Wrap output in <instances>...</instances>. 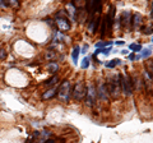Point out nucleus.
Returning a JSON list of instances; mask_svg holds the SVG:
<instances>
[{"label":"nucleus","mask_w":153,"mask_h":143,"mask_svg":"<svg viewBox=\"0 0 153 143\" xmlns=\"http://www.w3.org/2000/svg\"><path fill=\"white\" fill-rule=\"evenodd\" d=\"M107 89H108V95H111L114 98H116L121 92V87H120V80H119V75H112L108 80L107 84Z\"/></svg>","instance_id":"3"},{"label":"nucleus","mask_w":153,"mask_h":143,"mask_svg":"<svg viewBox=\"0 0 153 143\" xmlns=\"http://www.w3.org/2000/svg\"><path fill=\"white\" fill-rule=\"evenodd\" d=\"M79 52H80V47H79V46H74L73 52H71V59H73V61H74L75 64H76V61H78Z\"/></svg>","instance_id":"16"},{"label":"nucleus","mask_w":153,"mask_h":143,"mask_svg":"<svg viewBox=\"0 0 153 143\" xmlns=\"http://www.w3.org/2000/svg\"><path fill=\"white\" fill-rule=\"evenodd\" d=\"M85 84L83 80H78V82L75 83L74 86V89H73V97L74 100H76V101H80V100H83L85 97Z\"/></svg>","instance_id":"6"},{"label":"nucleus","mask_w":153,"mask_h":143,"mask_svg":"<svg viewBox=\"0 0 153 143\" xmlns=\"http://www.w3.org/2000/svg\"><path fill=\"white\" fill-rule=\"evenodd\" d=\"M152 42H153V39H152Z\"/></svg>","instance_id":"32"},{"label":"nucleus","mask_w":153,"mask_h":143,"mask_svg":"<svg viewBox=\"0 0 153 143\" xmlns=\"http://www.w3.org/2000/svg\"><path fill=\"white\" fill-rule=\"evenodd\" d=\"M56 92H57L56 87H52L50 89H47V91L42 95V100H50V98H52L56 95Z\"/></svg>","instance_id":"13"},{"label":"nucleus","mask_w":153,"mask_h":143,"mask_svg":"<svg viewBox=\"0 0 153 143\" xmlns=\"http://www.w3.org/2000/svg\"><path fill=\"white\" fill-rule=\"evenodd\" d=\"M119 19H120V25H121L123 30H126V31L130 30V27H131V13H130V10H124Z\"/></svg>","instance_id":"7"},{"label":"nucleus","mask_w":153,"mask_h":143,"mask_svg":"<svg viewBox=\"0 0 153 143\" xmlns=\"http://www.w3.org/2000/svg\"><path fill=\"white\" fill-rule=\"evenodd\" d=\"M70 95H71L70 82L69 80H63L60 87L57 88V97H59L61 102H68L70 100Z\"/></svg>","instance_id":"1"},{"label":"nucleus","mask_w":153,"mask_h":143,"mask_svg":"<svg viewBox=\"0 0 153 143\" xmlns=\"http://www.w3.org/2000/svg\"><path fill=\"white\" fill-rule=\"evenodd\" d=\"M97 96L102 100L103 102H108V89H107V84L105 83H100L97 87Z\"/></svg>","instance_id":"9"},{"label":"nucleus","mask_w":153,"mask_h":143,"mask_svg":"<svg viewBox=\"0 0 153 143\" xmlns=\"http://www.w3.org/2000/svg\"><path fill=\"white\" fill-rule=\"evenodd\" d=\"M46 143H54V141H51V139H50V141H47Z\"/></svg>","instance_id":"31"},{"label":"nucleus","mask_w":153,"mask_h":143,"mask_svg":"<svg viewBox=\"0 0 153 143\" xmlns=\"http://www.w3.org/2000/svg\"><path fill=\"white\" fill-rule=\"evenodd\" d=\"M46 58L47 59H54V58H56V54L54 51H51V50H49L46 52Z\"/></svg>","instance_id":"24"},{"label":"nucleus","mask_w":153,"mask_h":143,"mask_svg":"<svg viewBox=\"0 0 153 143\" xmlns=\"http://www.w3.org/2000/svg\"><path fill=\"white\" fill-rule=\"evenodd\" d=\"M152 32H153V26L147 27V28H146V31H144V33H152Z\"/></svg>","instance_id":"26"},{"label":"nucleus","mask_w":153,"mask_h":143,"mask_svg":"<svg viewBox=\"0 0 153 143\" xmlns=\"http://www.w3.org/2000/svg\"><path fill=\"white\" fill-rule=\"evenodd\" d=\"M55 23H56V26L59 27V30H61V31H69L70 30V22L68 19V17H66V13H64V12H60L56 16Z\"/></svg>","instance_id":"5"},{"label":"nucleus","mask_w":153,"mask_h":143,"mask_svg":"<svg viewBox=\"0 0 153 143\" xmlns=\"http://www.w3.org/2000/svg\"><path fill=\"white\" fill-rule=\"evenodd\" d=\"M151 17H152V19H153V3H152V10H151Z\"/></svg>","instance_id":"29"},{"label":"nucleus","mask_w":153,"mask_h":143,"mask_svg":"<svg viewBox=\"0 0 153 143\" xmlns=\"http://www.w3.org/2000/svg\"><path fill=\"white\" fill-rule=\"evenodd\" d=\"M110 51H111V46L107 47V49H103V47H102V49H97L94 51V56H97L98 54H101V52H102V54H105V55H107Z\"/></svg>","instance_id":"17"},{"label":"nucleus","mask_w":153,"mask_h":143,"mask_svg":"<svg viewBox=\"0 0 153 143\" xmlns=\"http://www.w3.org/2000/svg\"><path fill=\"white\" fill-rule=\"evenodd\" d=\"M119 75V80H120V87H121V92L124 93V96H131L133 93V86H131V79L130 75H124V74H117Z\"/></svg>","instance_id":"2"},{"label":"nucleus","mask_w":153,"mask_h":143,"mask_svg":"<svg viewBox=\"0 0 153 143\" xmlns=\"http://www.w3.org/2000/svg\"><path fill=\"white\" fill-rule=\"evenodd\" d=\"M119 64H120V60H119V59H112L110 63H106V66H107V68H110V69H112V68H115V66L119 65Z\"/></svg>","instance_id":"18"},{"label":"nucleus","mask_w":153,"mask_h":143,"mask_svg":"<svg viewBox=\"0 0 153 143\" xmlns=\"http://www.w3.org/2000/svg\"><path fill=\"white\" fill-rule=\"evenodd\" d=\"M47 70L50 72V73L55 74L57 70H59V64L56 63V61H50L49 64H47Z\"/></svg>","instance_id":"14"},{"label":"nucleus","mask_w":153,"mask_h":143,"mask_svg":"<svg viewBox=\"0 0 153 143\" xmlns=\"http://www.w3.org/2000/svg\"><path fill=\"white\" fill-rule=\"evenodd\" d=\"M57 79H59V78H57V75H54V77H52L51 79H49V80H47V82H46V86H47V87H49V86L55 84V83L57 82Z\"/></svg>","instance_id":"21"},{"label":"nucleus","mask_w":153,"mask_h":143,"mask_svg":"<svg viewBox=\"0 0 153 143\" xmlns=\"http://www.w3.org/2000/svg\"><path fill=\"white\" fill-rule=\"evenodd\" d=\"M147 68H148V74L152 77L153 79V60H149V61H147Z\"/></svg>","instance_id":"19"},{"label":"nucleus","mask_w":153,"mask_h":143,"mask_svg":"<svg viewBox=\"0 0 153 143\" xmlns=\"http://www.w3.org/2000/svg\"><path fill=\"white\" fill-rule=\"evenodd\" d=\"M116 44H117V45H123L124 41H116Z\"/></svg>","instance_id":"30"},{"label":"nucleus","mask_w":153,"mask_h":143,"mask_svg":"<svg viewBox=\"0 0 153 143\" xmlns=\"http://www.w3.org/2000/svg\"><path fill=\"white\" fill-rule=\"evenodd\" d=\"M142 21H143V17L139 13H134L131 16V27L134 31H137L142 26Z\"/></svg>","instance_id":"10"},{"label":"nucleus","mask_w":153,"mask_h":143,"mask_svg":"<svg viewBox=\"0 0 153 143\" xmlns=\"http://www.w3.org/2000/svg\"><path fill=\"white\" fill-rule=\"evenodd\" d=\"M80 66H82V69H87L89 66V59L88 58H84L82 60V64H80Z\"/></svg>","instance_id":"22"},{"label":"nucleus","mask_w":153,"mask_h":143,"mask_svg":"<svg viewBox=\"0 0 153 143\" xmlns=\"http://www.w3.org/2000/svg\"><path fill=\"white\" fill-rule=\"evenodd\" d=\"M129 59H130V60H134V59H135V55H134V54H131L130 56H129Z\"/></svg>","instance_id":"28"},{"label":"nucleus","mask_w":153,"mask_h":143,"mask_svg":"<svg viewBox=\"0 0 153 143\" xmlns=\"http://www.w3.org/2000/svg\"><path fill=\"white\" fill-rule=\"evenodd\" d=\"M149 55H151V50H144L143 51V54L140 55V58H148Z\"/></svg>","instance_id":"25"},{"label":"nucleus","mask_w":153,"mask_h":143,"mask_svg":"<svg viewBox=\"0 0 153 143\" xmlns=\"http://www.w3.org/2000/svg\"><path fill=\"white\" fill-rule=\"evenodd\" d=\"M106 36V23H105V19L102 21V27H101V37Z\"/></svg>","instance_id":"23"},{"label":"nucleus","mask_w":153,"mask_h":143,"mask_svg":"<svg viewBox=\"0 0 153 143\" xmlns=\"http://www.w3.org/2000/svg\"><path fill=\"white\" fill-rule=\"evenodd\" d=\"M143 77H144V82H143V83H144L147 87L152 88V77H151L149 74H148V72H147V70L143 72Z\"/></svg>","instance_id":"15"},{"label":"nucleus","mask_w":153,"mask_h":143,"mask_svg":"<svg viewBox=\"0 0 153 143\" xmlns=\"http://www.w3.org/2000/svg\"><path fill=\"white\" fill-rule=\"evenodd\" d=\"M129 49H130L131 51L138 52V51H142V46H140V45H138V44H131L130 46H129Z\"/></svg>","instance_id":"20"},{"label":"nucleus","mask_w":153,"mask_h":143,"mask_svg":"<svg viewBox=\"0 0 153 143\" xmlns=\"http://www.w3.org/2000/svg\"><path fill=\"white\" fill-rule=\"evenodd\" d=\"M130 79H131V86H134V88L142 89V84H143V82H142V79L138 77L137 74H134L133 77H130Z\"/></svg>","instance_id":"12"},{"label":"nucleus","mask_w":153,"mask_h":143,"mask_svg":"<svg viewBox=\"0 0 153 143\" xmlns=\"http://www.w3.org/2000/svg\"><path fill=\"white\" fill-rule=\"evenodd\" d=\"M76 12H78V9H76V7L74 5V3L66 4V13L70 16L71 19H74V18L76 17Z\"/></svg>","instance_id":"11"},{"label":"nucleus","mask_w":153,"mask_h":143,"mask_svg":"<svg viewBox=\"0 0 153 143\" xmlns=\"http://www.w3.org/2000/svg\"><path fill=\"white\" fill-rule=\"evenodd\" d=\"M97 100V87L94 83H89L85 88V104L88 107H92Z\"/></svg>","instance_id":"4"},{"label":"nucleus","mask_w":153,"mask_h":143,"mask_svg":"<svg viewBox=\"0 0 153 143\" xmlns=\"http://www.w3.org/2000/svg\"><path fill=\"white\" fill-rule=\"evenodd\" d=\"M5 56H7V52L4 50H0V59H5Z\"/></svg>","instance_id":"27"},{"label":"nucleus","mask_w":153,"mask_h":143,"mask_svg":"<svg viewBox=\"0 0 153 143\" xmlns=\"http://www.w3.org/2000/svg\"><path fill=\"white\" fill-rule=\"evenodd\" d=\"M114 17H115V7L111 5L110 8V13L105 16V23H106V33L110 35L111 33V30H112V25H114Z\"/></svg>","instance_id":"8"}]
</instances>
